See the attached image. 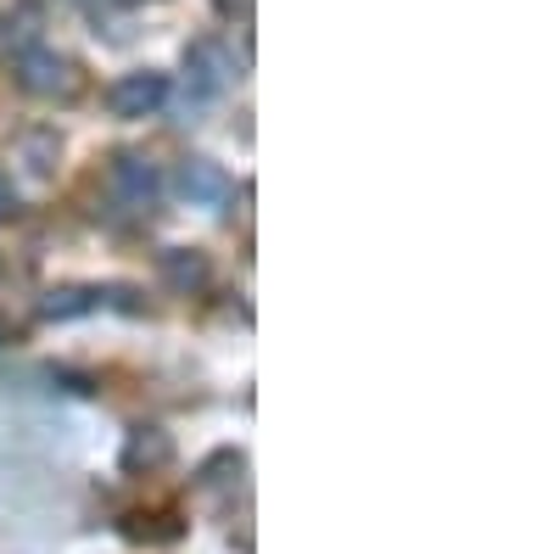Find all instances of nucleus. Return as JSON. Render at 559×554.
<instances>
[{"mask_svg":"<svg viewBox=\"0 0 559 554\" xmlns=\"http://www.w3.org/2000/svg\"><path fill=\"white\" fill-rule=\"evenodd\" d=\"M129 7H134V0H129Z\"/></svg>","mask_w":559,"mask_h":554,"instance_id":"13","label":"nucleus"},{"mask_svg":"<svg viewBox=\"0 0 559 554\" xmlns=\"http://www.w3.org/2000/svg\"><path fill=\"white\" fill-rule=\"evenodd\" d=\"M179 197L185 202H197V208H224L229 197V174L207 157H185L179 163Z\"/></svg>","mask_w":559,"mask_h":554,"instance_id":"5","label":"nucleus"},{"mask_svg":"<svg viewBox=\"0 0 559 554\" xmlns=\"http://www.w3.org/2000/svg\"><path fill=\"white\" fill-rule=\"evenodd\" d=\"M0 342H7V331H0Z\"/></svg>","mask_w":559,"mask_h":554,"instance_id":"12","label":"nucleus"},{"mask_svg":"<svg viewBox=\"0 0 559 554\" xmlns=\"http://www.w3.org/2000/svg\"><path fill=\"white\" fill-rule=\"evenodd\" d=\"M12 79H17L23 96H34V102H73L79 90H84L79 62L62 57V51H51V45H23Z\"/></svg>","mask_w":559,"mask_h":554,"instance_id":"1","label":"nucleus"},{"mask_svg":"<svg viewBox=\"0 0 559 554\" xmlns=\"http://www.w3.org/2000/svg\"><path fill=\"white\" fill-rule=\"evenodd\" d=\"M12 213H17V191H12L7 168H0V219H12Z\"/></svg>","mask_w":559,"mask_h":554,"instance_id":"11","label":"nucleus"},{"mask_svg":"<svg viewBox=\"0 0 559 554\" xmlns=\"http://www.w3.org/2000/svg\"><path fill=\"white\" fill-rule=\"evenodd\" d=\"M185 73H191V90L197 96H224L236 84V57H229L224 39H197L185 51Z\"/></svg>","mask_w":559,"mask_h":554,"instance_id":"4","label":"nucleus"},{"mask_svg":"<svg viewBox=\"0 0 559 554\" xmlns=\"http://www.w3.org/2000/svg\"><path fill=\"white\" fill-rule=\"evenodd\" d=\"M102 286H51L39 297V319H79L90 308H102Z\"/></svg>","mask_w":559,"mask_h":554,"instance_id":"8","label":"nucleus"},{"mask_svg":"<svg viewBox=\"0 0 559 554\" xmlns=\"http://www.w3.org/2000/svg\"><path fill=\"white\" fill-rule=\"evenodd\" d=\"M157 274H163L168 292L191 297V292L207 286L213 269H207V252H202V247H168V252H157Z\"/></svg>","mask_w":559,"mask_h":554,"instance_id":"6","label":"nucleus"},{"mask_svg":"<svg viewBox=\"0 0 559 554\" xmlns=\"http://www.w3.org/2000/svg\"><path fill=\"white\" fill-rule=\"evenodd\" d=\"M163 102H168V73H152V68L123 73V79L107 90V107H112V118H152Z\"/></svg>","mask_w":559,"mask_h":554,"instance_id":"3","label":"nucleus"},{"mask_svg":"<svg viewBox=\"0 0 559 554\" xmlns=\"http://www.w3.org/2000/svg\"><path fill=\"white\" fill-rule=\"evenodd\" d=\"M174 459V437L163 426H134L129 443H123V471L129 476H146V471H163Z\"/></svg>","mask_w":559,"mask_h":554,"instance_id":"7","label":"nucleus"},{"mask_svg":"<svg viewBox=\"0 0 559 554\" xmlns=\"http://www.w3.org/2000/svg\"><path fill=\"white\" fill-rule=\"evenodd\" d=\"M17 152H23L28 174H51L57 157H62V141H57V129H28L23 141H17Z\"/></svg>","mask_w":559,"mask_h":554,"instance_id":"10","label":"nucleus"},{"mask_svg":"<svg viewBox=\"0 0 559 554\" xmlns=\"http://www.w3.org/2000/svg\"><path fill=\"white\" fill-rule=\"evenodd\" d=\"M107 191L123 213H152L157 197H163V174L152 157H140V152H118L112 168H107Z\"/></svg>","mask_w":559,"mask_h":554,"instance_id":"2","label":"nucleus"},{"mask_svg":"<svg viewBox=\"0 0 559 554\" xmlns=\"http://www.w3.org/2000/svg\"><path fill=\"white\" fill-rule=\"evenodd\" d=\"M123 538H129V543H174V538H185V521L168 516V510L129 516V521H123Z\"/></svg>","mask_w":559,"mask_h":554,"instance_id":"9","label":"nucleus"}]
</instances>
